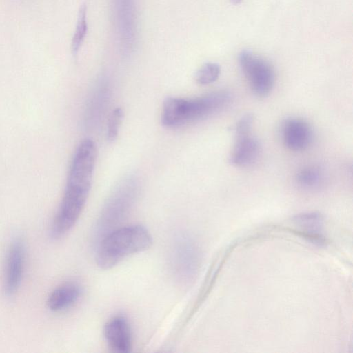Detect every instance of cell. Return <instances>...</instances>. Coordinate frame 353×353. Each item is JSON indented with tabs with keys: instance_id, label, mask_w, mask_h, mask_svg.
<instances>
[{
	"instance_id": "1",
	"label": "cell",
	"mask_w": 353,
	"mask_h": 353,
	"mask_svg": "<svg viewBox=\"0 0 353 353\" xmlns=\"http://www.w3.org/2000/svg\"><path fill=\"white\" fill-rule=\"evenodd\" d=\"M152 244V236L141 225H130L114 229L105 234L96 253L97 265L110 269L126 257L148 250Z\"/></svg>"
},
{
	"instance_id": "2",
	"label": "cell",
	"mask_w": 353,
	"mask_h": 353,
	"mask_svg": "<svg viewBox=\"0 0 353 353\" xmlns=\"http://www.w3.org/2000/svg\"><path fill=\"white\" fill-rule=\"evenodd\" d=\"M230 100L228 92L219 91L194 99L168 97L163 104L162 124L170 128L197 121L225 106Z\"/></svg>"
},
{
	"instance_id": "3",
	"label": "cell",
	"mask_w": 353,
	"mask_h": 353,
	"mask_svg": "<svg viewBox=\"0 0 353 353\" xmlns=\"http://www.w3.org/2000/svg\"><path fill=\"white\" fill-rule=\"evenodd\" d=\"M138 194L137 181L128 177L121 181L104 205L97 223V232L102 237L110 232L128 214Z\"/></svg>"
},
{
	"instance_id": "4",
	"label": "cell",
	"mask_w": 353,
	"mask_h": 353,
	"mask_svg": "<svg viewBox=\"0 0 353 353\" xmlns=\"http://www.w3.org/2000/svg\"><path fill=\"white\" fill-rule=\"evenodd\" d=\"M239 61L253 92L259 97L268 95L275 81L274 71L270 63L248 50L241 52Z\"/></svg>"
},
{
	"instance_id": "5",
	"label": "cell",
	"mask_w": 353,
	"mask_h": 353,
	"mask_svg": "<svg viewBox=\"0 0 353 353\" xmlns=\"http://www.w3.org/2000/svg\"><path fill=\"white\" fill-rule=\"evenodd\" d=\"M96 159L95 143L83 140L74 152L65 186L90 193Z\"/></svg>"
},
{
	"instance_id": "6",
	"label": "cell",
	"mask_w": 353,
	"mask_h": 353,
	"mask_svg": "<svg viewBox=\"0 0 353 353\" xmlns=\"http://www.w3.org/2000/svg\"><path fill=\"white\" fill-rule=\"evenodd\" d=\"M200 264V253L194 241L184 234L178 236L171 252L174 274L181 281H189L196 274Z\"/></svg>"
},
{
	"instance_id": "7",
	"label": "cell",
	"mask_w": 353,
	"mask_h": 353,
	"mask_svg": "<svg viewBox=\"0 0 353 353\" xmlns=\"http://www.w3.org/2000/svg\"><path fill=\"white\" fill-rule=\"evenodd\" d=\"M117 37L121 50L130 53L137 34L136 0H112Z\"/></svg>"
},
{
	"instance_id": "8",
	"label": "cell",
	"mask_w": 353,
	"mask_h": 353,
	"mask_svg": "<svg viewBox=\"0 0 353 353\" xmlns=\"http://www.w3.org/2000/svg\"><path fill=\"white\" fill-rule=\"evenodd\" d=\"M26 257V245L20 237L10 243L5 259L3 289L7 297H12L18 291L23 278Z\"/></svg>"
},
{
	"instance_id": "9",
	"label": "cell",
	"mask_w": 353,
	"mask_h": 353,
	"mask_svg": "<svg viewBox=\"0 0 353 353\" xmlns=\"http://www.w3.org/2000/svg\"><path fill=\"white\" fill-rule=\"evenodd\" d=\"M105 339L109 347L117 352H128L133 344L132 332L128 319L123 315L111 317L103 329Z\"/></svg>"
},
{
	"instance_id": "10",
	"label": "cell",
	"mask_w": 353,
	"mask_h": 353,
	"mask_svg": "<svg viewBox=\"0 0 353 353\" xmlns=\"http://www.w3.org/2000/svg\"><path fill=\"white\" fill-rule=\"evenodd\" d=\"M312 130L308 123L301 119L287 120L283 128V139L285 145L292 151H301L310 144Z\"/></svg>"
},
{
	"instance_id": "11",
	"label": "cell",
	"mask_w": 353,
	"mask_h": 353,
	"mask_svg": "<svg viewBox=\"0 0 353 353\" xmlns=\"http://www.w3.org/2000/svg\"><path fill=\"white\" fill-rule=\"evenodd\" d=\"M260 148L259 141L251 133L236 137L230 162L237 167L248 166L256 160Z\"/></svg>"
},
{
	"instance_id": "12",
	"label": "cell",
	"mask_w": 353,
	"mask_h": 353,
	"mask_svg": "<svg viewBox=\"0 0 353 353\" xmlns=\"http://www.w3.org/2000/svg\"><path fill=\"white\" fill-rule=\"evenodd\" d=\"M110 86L105 79H100L93 90L87 106L86 119L90 128H94L100 121L109 101Z\"/></svg>"
},
{
	"instance_id": "13",
	"label": "cell",
	"mask_w": 353,
	"mask_h": 353,
	"mask_svg": "<svg viewBox=\"0 0 353 353\" xmlns=\"http://www.w3.org/2000/svg\"><path fill=\"white\" fill-rule=\"evenodd\" d=\"M81 288L75 282H66L55 288L49 294L47 306L52 312L65 310L80 298Z\"/></svg>"
},
{
	"instance_id": "14",
	"label": "cell",
	"mask_w": 353,
	"mask_h": 353,
	"mask_svg": "<svg viewBox=\"0 0 353 353\" xmlns=\"http://www.w3.org/2000/svg\"><path fill=\"white\" fill-rule=\"evenodd\" d=\"M294 222L302 232L310 238L321 241L322 216L317 212H307L294 217Z\"/></svg>"
},
{
	"instance_id": "15",
	"label": "cell",
	"mask_w": 353,
	"mask_h": 353,
	"mask_svg": "<svg viewBox=\"0 0 353 353\" xmlns=\"http://www.w3.org/2000/svg\"><path fill=\"white\" fill-rule=\"evenodd\" d=\"M323 179L321 170L314 165L305 167L296 174V180L301 187L307 189L314 188L319 185Z\"/></svg>"
},
{
	"instance_id": "16",
	"label": "cell",
	"mask_w": 353,
	"mask_h": 353,
	"mask_svg": "<svg viewBox=\"0 0 353 353\" xmlns=\"http://www.w3.org/2000/svg\"><path fill=\"white\" fill-rule=\"evenodd\" d=\"M87 9L85 4L82 5L79 11L77 22L72 41V49L77 53L84 41L87 34Z\"/></svg>"
},
{
	"instance_id": "17",
	"label": "cell",
	"mask_w": 353,
	"mask_h": 353,
	"mask_svg": "<svg viewBox=\"0 0 353 353\" xmlns=\"http://www.w3.org/2000/svg\"><path fill=\"white\" fill-rule=\"evenodd\" d=\"M220 72L221 68L217 63H206L196 73L195 80L199 85H208L216 81Z\"/></svg>"
},
{
	"instance_id": "18",
	"label": "cell",
	"mask_w": 353,
	"mask_h": 353,
	"mask_svg": "<svg viewBox=\"0 0 353 353\" xmlns=\"http://www.w3.org/2000/svg\"><path fill=\"white\" fill-rule=\"evenodd\" d=\"M123 117V112L121 108H115L111 113L107 130V137L110 141H113L117 138Z\"/></svg>"
},
{
	"instance_id": "19",
	"label": "cell",
	"mask_w": 353,
	"mask_h": 353,
	"mask_svg": "<svg viewBox=\"0 0 353 353\" xmlns=\"http://www.w3.org/2000/svg\"><path fill=\"white\" fill-rule=\"evenodd\" d=\"M254 120L252 114H246L243 116L236 124L235 137L250 134Z\"/></svg>"
},
{
	"instance_id": "20",
	"label": "cell",
	"mask_w": 353,
	"mask_h": 353,
	"mask_svg": "<svg viewBox=\"0 0 353 353\" xmlns=\"http://www.w3.org/2000/svg\"><path fill=\"white\" fill-rule=\"evenodd\" d=\"M230 1L234 4H239L242 1V0H230Z\"/></svg>"
}]
</instances>
